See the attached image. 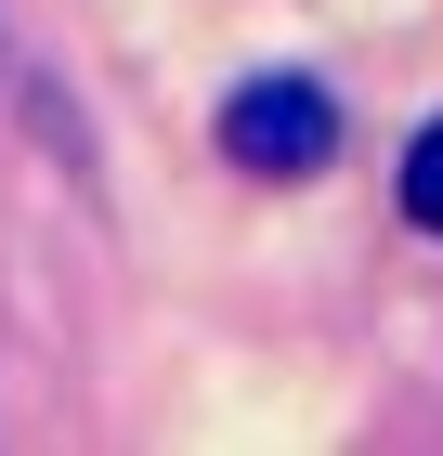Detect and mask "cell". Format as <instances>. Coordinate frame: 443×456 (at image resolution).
I'll return each instance as SVG.
<instances>
[{"label":"cell","instance_id":"2","mask_svg":"<svg viewBox=\"0 0 443 456\" xmlns=\"http://www.w3.org/2000/svg\"><path fill=\"white\" fill-rule=\"evenodd\" d=\"M405 222H417V235H443V118L405 143Z\"/></svg>","mask_w":443,"mask_h":456},{"label":"cell","instance_id":"1","mask_svg":"<svg viewBox=\"0 0 443 456\" xmlns=\"http://www.w3.org/2000/svg\"><path fill=\"white\" fill-rule=\"evenodd\" d=\"M222 157L261 170V183H300V170L340 157V105H326L313 78H248L235 105H222Z\"/></svg>","mask_w":443,"mask_h":456}]
</instances>
